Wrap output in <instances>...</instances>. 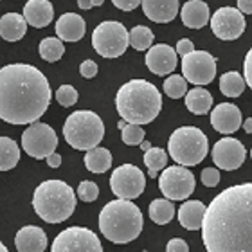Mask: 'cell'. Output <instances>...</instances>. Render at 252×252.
<instances>
[{"mask_svg":"<svg viewBox=\"0 0 252 252\" xmlns=\"http://www.w3.org/2000/svg\"><path fill=\"white\" fill-rule=\"evenodd\" d=\"M150 218L158 225L169 223L175 216V205L171 204V200L168 198H157L150 204Z\"/></svg>","mask_w":252,"mask_h":252,"instance_id":"83f0119b","label":"cell"},{"mask_svg":"<svg viewBox=\"0 0 252 252\" xmlns=\"http://www.w3.org/2000/svg\"><path fill=\"white\" fill-rule=\"evenodd\" d=\"M45 160H47V164L51 166V168H60V166H62V155H60V153H56V152L51 153Z\"/></svg>","mask_w":252,"mask_h":252,"instance_id":"7bdbcfd3","label":"cell"},{"mask_svg":"<svg viewBox=\"0 0 252 252\" xmlns=\"http://www.w3.org/2000/svg\"><path fill=\"white\" fill-rule=\"evenodd\" d=\"M182 74L196 87L209 85L216 76V60L207 51H193L182 56Z\"/></svg>","mask_w":252,"mask_h":252,"instance_id":"4fadbf2b","label":"cell"},{"mask_svg":"<svg viewBox=\"0 0 252 252\" xmlns=\"http://www.w3.org/2000/svg\"><path fill=\"white\" fill-rule=\"evenodd\" d=\"M0 252H9L7 249H5V245H4L2 242H0Z\"/></svg>","mask_w":252,"mask_h":252,"instance_id":"c3c4849f","label":"cell"},{"mask_svg":"<svg viewBox=\"0 0 252 252\" xmlns=\"http://www.w3.org/2000/svg\"><path fill=\"white\" fill-rule=\"evenodd\" d=\"M51 87L42 70L27 63L0 68V119L9 125H32L47 112Z\"/></svg>","mask_w":252,"mask_h":252,"instance_id":"7a4b0ae2","label":"cell"},{"mask_svg":"<svg viewBox=\"0 0 252 252\" xmlns=\"http://www.w3.org/2000/svg\"><path fill=\"white\" fill-rule=\"evenodd\" d=\"M202 184L205 186V188H215V186H218V182H220V171L216 168H205L204 171H202Z\"/></svg>","mask_w":252,"mask_h":252,"instance_id":"8d00e7d4","label":"cell"},{"mask_svg":"<svg viewBox=\"0 0 252 252\" xmlns=\"http://www.w3.org/2000/svg\"><path fill=\"white\" fill-rule=\"evenodd\" d=\"M27 31V22L24 15L18 13H5L0 18V36L5 42H18L24 38Z\"/></svg>","mask_w":252,"mask_h":252,"instance_id":"cb8c5ba5","label":"cell"},{"mask_svg":"<svg viewBox=\"0 0 252 252\" xmlns=\"http://www.w3.org/2000/svg\"><path fill=\"white\" fill-rule=\"evenodd\" d=\"M20 160V148L9 137H0V171H9Z\"/></svg>","mask_w":252,"mask_h":252,"instance_id":"4316f807","label":"cell"},{"mask_svg":"<svg viewBox=\"0 0 252 252\" xmlns=\"http://www.w3.org/2000/svg\"><path fill=\"white\" fill-rule=\"evenodd\" d=\"M85 166L90 173H105L112 166V153L106 148H92L85 155Z\"/></svg>","mask_w":252,"mask_h":252,"instance_id":"484cf974","label":"cell"},{"mask_svg":"<svg viewBox=\"0 0 252 252\" xmlns=\"http://www.w3.org/2000/svg\"><path fill=\"white\" fill-rule=\"evenodd\" d=\"M146 67L157 76H166L177 68V51L166 43H157L148 49Z\"/></svg>","mask_w":252,"mask_h":252,"instance_id":"2e32d148","label":"cell"},{"mask_svg":"<svg viewBox=\"0 0 252 252\" xmlns=\"http://www.w3.org/2000/svg\"><path fill=\"white\" fill-rule=\"evenodd\" d=\"M245 18L243 13L236 7H220L211 18V29L216 38L231 42L236 40L245 31Z\"/></svg>","mask_w":252,"mask_h":252,"instance_id":"5bb4252c","label":"cell"},{"mask_svg":"<svg viewBox=\"0 0 252 252\" xmlns=\"http://www.w3.org/2000/svg\"><path fill=\"white\" fill-rule=\"evenodd\" d=\"M141 148H142V150H146V152H148V150L152 148V144H150V142H148V141H142V142H141Z\"/></svg>","mask_w":252,"mask_h":252,"instance_id":"bcb514c9","label":"cell"},{"mask_svg":"<svg viewBox=\"0 0 252 252\" xmlns=\"http://www.w3.org/2000/svg\"><path fill=\"white\" fill-rule=\"evenodd\" d=\"M112 193L123 200H133L141 196L146 188V179L141 169L133 164H123L112 171L110 177Z\"/></svg>","mask_w":252,"mask_h":252,"instance_id":"8fae6325","label":"cell"},{"mask_svg":"<svg viewBox=\"0 0 252 252\" xmlns=\"http://www.w3.org/2000/svg\"><path fill=\"white\" fill-rule=\"evenodd\" d=\"M211 125L223 135L234 133L242 126V112L232 103H220L211 112Z\"/></svg>","mask_w":252,"mask_h":252,"instance_id":"e0dca14e","label":"cell"},{"mask_svg":"<svg viewBox=\"0 0 252 252\" xmlns=\"http://www.w3.org/2000/svg\"><path fill=\"white\" fill-rule=\"evenodd\" d=\"M238 9L245 13V15H252V0H236Z\"/></svg>","mask_w":252,"mask_h":252,"instance_id":"ee69618b","label":"cell"},{"mask_svg":"<svg viewBox=\"0 0 252 252\" xmlns=\"http://www.w3.org/2000/svg\"><path fill=\"white\" fill-rule=\"evenodd\" d=\"M153 43V32L146 26H135L130 31V45L135 51H148Z\"/></svg>","mask_w":252,"mask_h":252,"instance_id":"1f68e13d","label":"cell"},{"mask_svg":"<svg viewBox=\"0 0 252 252\" xmlns=\"http://www.w3.org/2000/svg\"><path fill=\"white\" fill-rule=\"evenodd\" d=\"M177 54H180V56H186V54H189V53H193L194 51V45H193V42L189 40V38H182L179 43H177Z\"/></svg>","mask_w":252,"mask_h":252,"instance_id":"b9f144b4","label":"cell"},{"mask_svg":"<svg viewBox=\"0 0 252 252\" xmlns=\"http://www.w3.org/2000/svg\"><path fill=\"white\" fill-rule=\"evenodd\" d=\"M142 11L152 22L168 24L179 13V0H142Z\"/></svg>","mask_w":252,"mask_h":252,"instance_id":"44dd1931","label":"cell"},{"mask_svg":"<svg viewBox=\"0 0 252 252\" xmlns=\"http://www.w3.org/2000/svg\"><path fill=\"white\" fill-rule=\"evenodd\" d=\"M63 137L74 150L89 152L105 137V125L97 114L90 110H78L67 117L63 125Z\"/></svg>","mask_w":252,"mask_h":252,"instance_id":"8992f818","label":"cell"},{"mask_svg":"<svg viewBox=\"0 0 252 252\" xmlns=\"http://www.w3.org/2000/svg\"><path fill=\"white\" fill-rule=\"evenodd\" d=\"M251 157H252V150H251Z\"/></svg>","mask_w":252,"mask_h":252,"instance_id":"f907efd6","label":"cell"},{"mask_svg":"<svg viewBox=\"0 0 252 252\" xmlns=\"http://www.w3.org/2000/svg\"><path fill=\"white\" fill-rule=\"evenodd\" d=\"M24 18L36 29L47 27L54 18L53 4L49 0H27L24 5Z\"/></svg>","mask_w":252,"mask_h":252,"instance_id":"ffe728a7","label":"cell"},{"mask_svg":"<svg viewBox=\"0 0 252 252\" xmlns=\"http://www.w3.org/2000/svg\"><path fill=\"white\" fill-rule=\"evenodd\" d=\"M38 53L42 56L45 62L53 63V62H58L60 58L63 56L65 53V45L60 38H43L42 42H40V47H38Z\"/></svg>","mask_w":252,"mask_h":252,"instance_id":"4dcf8cb0","label":"cell"},{"mask_svg":"<svg viewBox=\"0 0 252 252\" xmlns=\"http://www.w3.org/2000/svg\"><path fill=\"white\" fill-rule=\"evenodd\" d=\"M142 0H112V4L121 11H133L135 7L141 5Z\"/></svg>","mask_w":252,"mask_h":252,"instance_id":"ab89813d","label":"cell"},{"mask_svg":"<svg viewBox=\"0 0 252 252\" xmlns=\"http://www.w3.org/2000/svg\"><path fill=\"white\" fill-rule=\"evenodd\" d=\"M209 5L202 0H188L180 9L182 24L189 29H202L209 22Z\"/></svg>","mask_w":252,"mask_h":252,"instance_id":"7402d4cb","label":"cell"},{"mask_svg":"<svg viewBox=\"0 0 252 252\" xmlns=\"http://www.w3.org/2000/svg\"><path fill=\"white\" fill-rule=\"evenodd\" d=\"M56 101H58L62 106H74L78 103V90L74 89L72 85H62L58 90H56Z\"/></svg>","mask_w":252,"mask_h":252,"instance_id":"e575fe53","label":"cell"},{"mask_svg":"<svg viewBox=\"0 0 252 252\" xmlns=\"http://www.w3.org/2000/svg\"><path fill=\"white\" fill-rule=\"evenodd\" d=\"M79 74L87 79H92L97 74V63H94L92 60H85L81 65H79Z\"/></svg>","mask_w":252,"mask_h":252,"instance_id":"74e56055","label":"cell"},{"mask_svg":"<svg viewBox=\"0 0 252 252\" xmlns=\"http://www.w3.org/2000/svg\"><path fill=\"white\" fill-rule=\"evenodd\" d=\"M130 45V32L121 22H101L92 32V47L103 58H119Z\"/></svg>","mask_w":252,"mask_h":252,"instance_id":"ba28073f","label":"cell"},{"mask_svg":"<svg viewBox=\"0 0 252 252\" xmlns=\"http://www.w3.org/2000/svg\"><path fill=\"white\" fill-rule=\"evenodd\" d=\"M32 207L43 221L62 223L76 209V194L63 180H45L34 189Z\"/></svg>","mask_w":252,"mask_h":252,"instance_id":"5b68a950","label":"cell"},{"mask_svg":"<svg viewBox=\"0 0 252 252\" xmlns=\"http://www.w3.org/2000/svg\"><path fill=\"white\" fill-rule=\"evenodd\" d=\"M51 252H103V245L87 227H68L54 238Z\"/></svg>","mask_w":252,"mask_h":252,"instance_id":"9c48e42d","label":"cell"},{"mask_svg":"<svg viewBox=\"0 0 252 252\" xmlns=\"http://www.w3.org/2000/svg\"><path fill=\"white\" fill-rule=\"evenodd\" d=\"M58 146L56 131L45 123H32L22 133V148L32 158H47Z\"/></svg>","mask_w":252,"mask_h":252,"instance_id":"30bf717a","label":"cell"},{"mask_svg":"<svg viewBox=\"0 0 252 252\" xmlns=\"http://www.w3.org/2000/svg\"><path fill=\"white\" fill-rule=\"evenodd\" d=\"M78 196L83 200V202H94V200L99 196V188H97V184H94L92 180H83V182L78 186Z\"/></svg>","mask_w":252,"mask_h":252,"instance_id":"d590c367","label":"cell"},{"mask_svg":"<svg viewBox=\"0 0 252 252\" xmlns=\"http://www.w3.org/2000/svg\"><path fill=\"white\" fill-rule=\"evenodd\" d=\"M205 207L200 200H188L179 207V221L180 225L188 231H198L202 229V221L205 216Z\"/></svg>","mask_w":252,"mask_h":252,"instance_id":"603a6c76","label":"cell"},{"mask_svg":"<svg viewBox=\"0 0 252 252\" xmlns=\"http://www.w3.org/2000/svg\"><path fill=\"white\" fill-rule=\"evenodd\" d=\"M125 126H126V121H125V119H123V121H119V130H123Z\"/></svg>","mask_w":252,"mask_h":252,"instance_id":"681fc988","label":"cell"},{"mask_svg":"<svg viewBox=\"0 0 252 252\" xmlns=\"http://www.w3.org/2000/svg\"><path fill=\"white\" fill-rule=\"evenodd\" d=\"M103 2H105V0H90V5H92V7H95V5H101Z\"/></svg>","mask_w":252,"mask_h":252,"instance_id":"7dc6e473","label":"cell"},{"mask_svg":"<svg viewBox=\"0 0 252 252\" xmlns=\"http://www.w3.org/2000/svg\"><path fill=\"white\" fill-rule=\"evenodd\" d=\"M243 72H245V83L251 87L252 90V47L245 56V63H243Z\"/></svg>","mask_w":252,"mask_h":252,"instance_id":"60d3db41","label":"cell"},{"mask_svg":"<svg viewBox=\"0 0 252 252\" xmlns=\"http://www.w3.org/2000/svg\"><path fill=\"white\" fill-rule=\"evenodd\" d=\"M144 164L148 166V175L152 179H155L158 171L166 168V164H168V153L162 148H150L144 153Z\"/></svg>","mask_w":252,"mask_h":252,"instance_id":"f546056e","label":"cell"},{"mask_svg":"<svg viewBox=\"0 0 252 252\" xmlns=\"http://www.w3.org/2000/svg\"><path fill=\"white\" fill-rule=\"evenodd\" d=\"M220 90H221V94L227 95V97H238V95H242L243 90H245V79H243L242 74L236 72V70L225 72L220 78Z\"/></svg>","mask_w":252,"mask_h":252,"instance_id":"f1b7e54d","label":"cell"},{"mask_svg":"<svg viewBox=\"0 0 252 252\" xmlns=\"http://www.w3.org/2000/svg\"><path fill=\"white\" fill-rule=\"evenodd\" d=\"M186 106H188V110L191 114L204 116L213 106V95H211L209 90L196 87V89L189 90L188 94H186Z\"/></svg>","mask_w":252,"mask_h":252,"instance_id":"d4e9b609","label":"cell"},{"mask_svg":"<svg viewBox=\"0 0 252 252\" xmlns=\"http://www.w3.org/2000/svg\"><path fill=\"white\" fill-rule=\"evenodd\" d=\"M243 130L247 131V133H252V117L247 119V121H243Z\"/></svg>","mask_w":252,"mask_h":252,"instance_id":"f6af8a7d","label":"cell"},{"mask_svg":"<svg viewBox=\"0 0 252 252\" xmlns=\"http://www.w3.org/2000/svg\"><path fill=\"white\" fill-rule=\"evenodd\" d=\"M245 146L234 137H223L213 146V162L220 169L234 171L245 162Z\"/></svg>","mask_w":252,"mask_h":252,"instance_id":"9a60e30c","label":"cell"},{"mask_svg":"<svg viewBox=\"0 0 252 252\" xmlns=\"http://www.w3.org/2000/svg\"><path fill=\"white\" fill-rule=\"evenodd\" d=\"M158 188L168 200H186L194 191V175L184 166H169L158 177Z\"/></svg>","mask_w":252,"mask_h":252,"instance_id":"7c38bea8","label":"cell"},{"mask_svg":"<svg viewBox=\"0 0 252 252\" xmlns=\"http://www.w3.org/2000/svg\"><path fill=\"white\" fill-rule=\"evenodd\" d=\"M15 245L18 252H43L47 247L45 231L36 225H26L16 232Z\"/></svg>","mask_w":252,"mask_h":252,"instance_id":"ac0fdd59","label":"cell"},{"mask_svg":"<svg viewBox=\"0 0 252 252\" xmlns=\"http://www.w3.org/2000/svg\"><path fill=\"white\" fill-rule=\"evenodd\" d=\"M202 240L207 252H252V184L218 193L205 209Z\"/></svg>","mask_w":252,"mask_h":252,"instance_id":"6da1fadb","label":"cell"},{"mask_svg":"<svg viewBox=\"0 0 252 252\" xmlns=\"http://www.w3.org/2000/svg\"><path fill=\"white\" fill-rule=\"evenodd\" d=\"M85 31H87V24L83 16L76 13H65L56 22V34L62 42H79L85 36Z\"/></svg>","mask_w":252,"mask_h":252,"instance_id":"d6986e66","label":"cell"},{"mask_svg":"<svg viewBox=\"0 0 252 252\" xmlns=\"http://www.w3.org/2000/svg\"><path fill=\"white\" fill-rule=\"evenodd\" d=\"M144 130H142L141 125H131V123H126V126L121 130L123 142L128 144V146H137L144 141Z\"/></svg>","mask_w":252,"mask_h":252,"instance_id":"836d02e7","label":"cell"},{"mask_svg":"<svg viewBox=\"0 0 252 252\" xmlns=\"http://www.w3.org/2000/svg\"><path fill=\"white\" fill-rule=\"evenodd\" d=\"M142 213L130 200H114L101 209L99 229L114 243L133 242L142 231Z\"/></svg>","mask_w":252,"mask_h":252,"instance_id":"277c9868","label":"cell"},{"mask_svg":"<svg viewBox=\"0 0 252 252\" xmlns=\"http://www.w3.org/2000/svg\"><path fill=\"white\" fill-rule=\"evenodd\" d=\"M166 252H189V247L184 240L173 238V240H169L168 245H166Z\"/></svg>","mask_w":252,"mask_h":252,"instance_id":"f35d334b","label":"cell"},{"mask_svg":"<svg viewBox=\"0 0 252 252\" xmlns=\"http://www.w3.org/2000/svg\"><path fill=\"white\" fill-rule=\"evenodd\" d=\"M116 106L119 116L131 125H148L160 114L162 95L146 79H130L117 90Z\"/></svg>","mask_w":252,"mask_h":252,"instance_id":"3957f363","label":"cell"},{"mask_svg":"<svg viewBox=\"0 0 252 252\" xmlns=\"http://www.w3.org/2000/svg\"><path fill=\"white\" fill-rule=\"evenodd\" d=\"M169 157L179 166H196L209 152L207 137L196 126H182L171 133L168 142Z\"/></svg>","mask_w":252,"mask_h":252,"instance_id":"52a82bcc","label":"cell"},{"mask_svg":"<svg viewBox=\"0 0 252 252\" xmlns=\"http://www.w3.org/2000/svg\"><path fill=\"white\" fill-rule=\"evenodd\" d=\"M164 92L171 97V99H180L188 94V81L184 76L179 74H171L169 78H166L164 81Z\"/></svg>","mask_w":252,"mask_h":252,"instance_id":"d6a6232c","label":"cell"}]
</instances>
